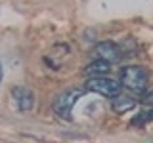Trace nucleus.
I'll list each match as a JSON object with an SVG mask.
<instances>
[{"label": "nucleus", "mask_w": 153, "mask_h": 143, "mask_svg": "<svg viewBox=\"0 0 153 143\" xmlns=\"http://www.w3.org/2000/svg\"><path fill=\"white\" fill-rule=\"evenodd\" d=\"M147 80H149V74H147V71L143 67L128 65V67H123L121 69V82L130 92L143 94V90L147 86Z\"/></svg>", "instance_id": "nucleus-1"}, {"label": "nucleus", "mask_w": 153, "mask_h": 143, "mask_svg": "<svg viewBox=\"0 0 153 143\" xmlns=\"http://www.w3.org/2000/svg\"><path fill=\"white\" fill-rule=\"evenodd\" d=\"M82 95L79 88H69L65 90V92L57 94L54 103H52V109H54V113L57 114L59 118H65V120H69L71 118V109H73V105L76 103V99Z\"/></svg>", "instance_id": "nucleus-2"}, {"label": "nucleus", "mask_w": 153, "mask_h": 143, "mask_svg": "<svg viewBox=\"0 0 153 143\" xmlns=\"http://www.w3.org/2000/svg\"><path fill=\"white\" fill-rule=\"evenodd\" d=\"M86 90L100 94V95H105V97H115V95H119L121 82L109 78V76H94V78H88Z\"/></svg>", "instance_id": "nucleus-3"}, {"label": "nucleus", "mask_w": 153, "mask_h": 143, "mask_svg": "<svg viewBox=\"0 0 153 143\" xmlns=\"http://www.w3.org/2000/svg\"><path fill=\"white\" fill-rule=\"evenodd\" d=\"M94 54H96V59H103V61H107V63H113V61L121 59V48L115 44V42L105 40V42L96 44Z\"/></svg>", "instance_id": "nucleus-4"}, {"label": "nucleus", "mask_w": 153, "mask_h": 143, "mask_svg": "<svg viewBox=\"0 0 153 143\" xmlns=\"http://www.w3.org/2000/svg\"><path fill=\"white\" fill-rule=\"evenodd\" d=\"M12 95H13V99H16L19 111L29 113L33 107H35V95H33V92H31L29 88L17 86V88H13V90H12Z\"/></svg>", "instance_id": "nucleus-5"}, {"label": "nucleus", "mask_w": 153, "mask_h": 143, "mask_svg": "<svg viewBox=\"0 0 153 143\" xmlns=\"http://www.w3.org/2000/svg\"><path fill=\"white\" fill-rule=\"evenodd\" d=\"M136 107V99L128 97V95H115V97H111V109L115 113H126V111H132V109Z\"/></svg>", "instance_id": "nucleus-6"}, {"label": "nucleus", "mask_w": 153, "mask_h": 143, "mask_svg": "<svg viewBox=\"0 0 153 143\" xmlns=\"http://www.w3.org/2000/svg\"><path fill=\"white\" fill-rule=\"evenodd\" d=\"M109 69H111V63H107V61L103 59H94L92 63L84 69V73L90 76V78H94V76H105L109 73Z\"/></svg>", "instance_id": "nucleus-7"}, {"label": "nucleus", "mask_w": 153, "mask_h": 143, "mask_svg": "<svg viewBox=\"0 0 153 143\" xmlns=\"http://www.w3.org/2000/svg\"><path fill=\"white\" fill-rule=\"evenodd\" d=\"M149 120H153V111H142V113H138L136 116L130 120L132 126H138V128H142L143 124H147Z\"/></svg>", "instance_id": "nucleus-8"}, {"label": "nucleus", "mask_w": 153, "mask_h": 143, "mask_svg": "<svg viewBox=\"0 0 153 143\" xmlns=\"http://www.w3.org/2000/svg\"><path fill=\"white\" fill-rule=\"evenodd\" d=\"M140 103L142 105H147V107H153V90H147V92L142 94Z\"/></svg>", "instance_id": "nucleus-9"}, {"label": "nucleus", "mask_w": 153, "mask_h": 143, "mask_svg": "<svg viewBox=\"0 0 153 143\" xmlns=\"http://www.w3.org/2000/svg\"><path fill=\"white\" fill-rule=\"evenodd\" d=\"M0 80H2V65H0Z\"/></svg>", "instance_id": "nucleus-10"}]
</instances>
